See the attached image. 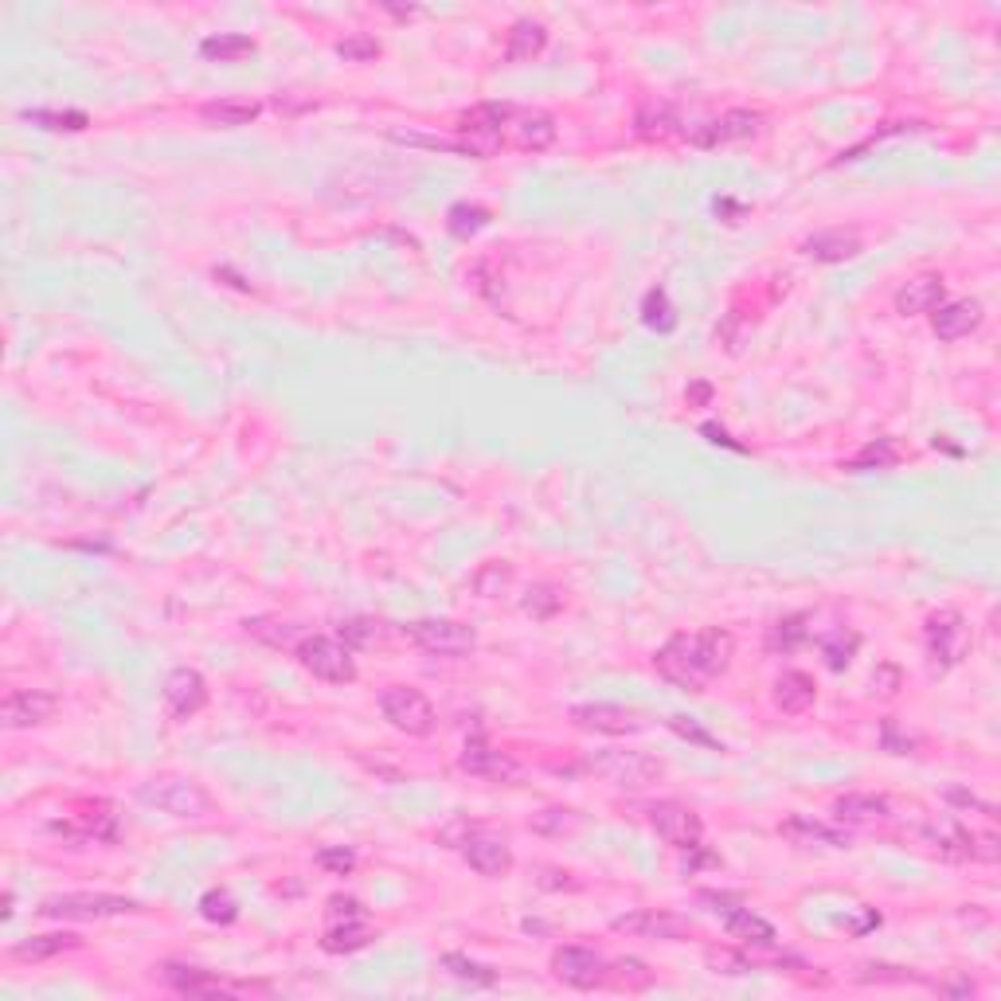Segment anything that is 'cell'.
Listing matches in <instances>:
<instances>
[{
    "label": "cell",
    "mask_w": 1001,
    "mask_h": 1001,
    "mask_svg": "<svg viewBox=\"0 0 1001 1001\" xmlns=\"http://www.w3.org/2000/svg\"><path fill=\"white\" fill-rule=\"evenodd\" d=\"M670 728L677 731V736L692 739V743H704V748H716V739H712V736H704V731H700L697 724H689V720H685V716H670Z\"/></svg>",
    "instance_id": "cell-52"
},
{
    "label": "cell",
    "mask_w": 1001,
    "mask_h": 1001,
    "mask_svg": "<svg viewBox=\"0 0 1001 1001\" xmlns=\"http://www.w3.org/2000/svg\"><path fill=\"white\" fill-rule=\"evenodd\" d=\"M509 579H513V567H505V564H489L486 572H477L474 587H477V595H486V599H497V595H501V591L509 587Z\"/></svg>",
    "instance_id": "cell-48"
},
{
    "label": "cell",
    "mask_w": 1001,
    "mask_h": 1001,
    "mask_svg": "<svg viewBox=\"0 0 1001 1001\" xmlns=\"http://www.w3.org/2000/svg\"><path fill=\"white\" fill-rule=\"evenodd\" d=\"M458 767L466 771V775L474 778H493V783H509V778H516V763L509 755H501V751L486 748L481 739H470L466 751H462V759H458Z\"/></svg>",
    "instance_id": "cell-22"
},
{
    "label": "cell",
    "mask_w": 1001,
    "mask_h": 1001,
    "mask_svg": "<svg viewBox=\"0 0 1001 1001\" xmlns=\"http://www.w3.org/2000/svg\"><path fill=\"white\" fill-rule=\"evenodd\" d=\"M438 963H442V971H447V974H454L458 983H470V986H493L497 983V971L474 963V959H466V954L450 951V954H442Z\"/></svg>",
    "instance_id": "cell-40"
},
{
    "label": "cell",
    "mask_w": 1001,
    "mask_h": 1001,
    "mask_svg": "<svg viewBox=\"0 0 1001 1001\" xmlns=\"http://www.w3.org/2000/svg\"><path fill=\"white\" fill-rule=\"evenodd\" d=\"M943 993H954V998H974V983H951V986H943Z\"/></svg>",
    "instance_id": "cell-56"
},
{
    "label": "cell",
    "mask_w": 1001,
    "mask_h": 1001,
    "mask_svg": "<svg viewBox=\"0 0 1001 1001\" xmlns=\"http://www.w3.org/2000/svg\"><path fill=\"white\" fill-rule=\"evenodd\" d=\"M802 251H806L810 259H817V263H849V259H856V254L865 251V243H861V235L856 232L829 227V232L810 235L806 243H802Z\"/></svg>",
    "instance_id": "cell-21"
},
{
    "label": "cell",
    "mask_w": 1001,
    "mask_h": 1001,
    "mask_svg": "<svg viewBox=\"0 0 1001 1001\" xmlns=\"http://www.w3.org/2000/svg\"><path fill=\"white\" fill-rule=\"evenodd\" d=\"M709 963L716 966L720 974H748V971H755V963H751L748 954H731V951H712Z\"/></svg>",
    "instance_id": "cell-51"
},
{
    "label": "cell",
    "mask_w": 1001,
    "mask_h": 1001,
    "mask_svg": "<svg viewBox=\"0 0 1001 1001\" xmlns=\"http://www.w3.org/2000/svg\"><path fill=\"white\" fill-rule=\"evenodd\" d=\"M771 697H775L778 712H787V716H802V712L814 709L817 685H814V677H806V673L790 670L775 680V692H771Z\"/></svg>",
    "instance_id": "cell-25"
},
{
    "label": "cell",
    "mask_w": 1001,
    "mask_h": 1001,
    "mask_svg": "<svg viewBox=\"0 0 1001 1001\" xmlns=\"http://www.w3.org/2000/svg\"><path fill=\"white\" fill-rule=\"evenodd\" d=\"M614 931L646 935V939H685V935H692V924L673 912H634L614 919Z\"/></svg>",
    "instance_id": "cell-16"
},
{
    "label": "cell",
    "mask_w": 1001,
    "mask_h": 1001,
    "mask_svg": "<svg viewBox=\"0 0 1001 1001\" xmlns=\"http://www.w3.org/2000/svg\"><path fill=\"white\" fill-rule=\"evenodd\" d=\"M337 55L345 59V63H372V59L379 55V39L364 36V32H352V36H345L337 43Z\"/></svg>",
    "instance_id": "cell-46"
},
{
    "label": "cell",
    "mask_w": 1001,
    "mask_h": 1001,
    "mask_svg": "<svg viewBox=\"0 0 1001 1001\" xmlns=\"http://www.w3.org/2000/svg\"><path fill=\"white\" fill-rule=\"evenodd\" d=\"M724 927H728L731 939H739V943L748 947H759V951H771V947L778 943V931L763 919V915H755L751 908H728L724 912Z\"/></svg>",
    "instance_id": "cell-24"
},
{
    "label": "cell",
    "mask_w": 1001,
    "mask_h": 1001,
    "mask_svg": "<svg viewBox=\"0 0 1001 1001\" xmlns=\"http://www.w3.org/2000/svg\"><path fill=\"white\" fill-rule=\"evenodd\" d=\"M548 48V28L540 20H516L505 39V59L509 63H533L540 51Z\"/></svg>",
    "instance_id": "cell-27"
},
{
    "label": "cell",
    "mask_w": 1001,
    "mask_h": 1001,
    "mask_svg": "<svg viewBox=\"0 0 1001 1001\" xmlns=\"http://www.w3.org/2000/svg\"><path fill=\"white\" fill-rule=\"evenodd\" d=\"M509 137H513L516 149L525 153H540L555 141V117L545 110H513L509 117Z\"/></svg>",
    "instance_id": "cell-18"
},
{
    "label": "cell",
    "mask_w": 1001,
    "mask_h": 1001,
    "mask_svg": "<svg viewBox=\"0 0 1001 1001\" xmlns=\"http://www.w3.org/2000/svg\"><path fill=\"white\" fill-rule=\"evenodd\" d=\"M379 712H384V720H388L391 728L415 739L430 736L438 724L435 704L418 689H411V685H388V689L379 692Z\"/></svg>",
    "instance_id": "cell-5"
},
{
    "label": "cell",
    "mask_w": 1001,
    "mask_h": 1001,
    "mask_svg": "<svg viewBox=\"0 0 1001 1001\" xmlns=\"http://www.w3.org/2000/svg\"><path fill=\"white\" fill-rule=\"evenodd\" d=\"M340 642L349 646V650H368V646L384 642V623H376V618H349V623H340Z\"/></svg>",
    "instance_id": "cell-41"
},
{
    "label": "cell",
    "mask_w": 1001,
    "mask_h": 1001,
    "mask_svg": "<svg viewBox=\"0 0 1001 1001\" xmlns=\"http://www.w3.org/2000/svg\"><path fill=\"white\" fill-rule=\"evenodd\" d=\"M516 107H509V102H481V107L466 110V114L458 117V146H462V153L470 157H493L497 149L505 146V129H509V117H513Z\"/></svg>",
    "instance_id": "cell-2"
},
{
    "label": "cell",
    "mask_w": 1001,
    "mask_h": 1001,
    "mask_svg": "<svg viewBox=\"0 0 1001 1001\" xmlns=\"http://www.w3.org/2000/svg\"><path fill=\"white\" fill-rule=\"evenodd\" d=\"M700 435H709L712 442H716V447L743 450V447H739V442H731V435H728V430H724V427H716V423H704V427H700Z\"/></svg>",
    "instance_id": "cell-55"
},
{
    "label": "cell",
    "mask_w": 1001,
    "mask_h": 1001,
    "mask_svg": "<svg viewBox=\"0 0 1001 1001\" xmlns=\"http://www.w3.org/2000/svg\"><path fill=\"white\" fill-rule=\"evenodd\" d=\"M161 692H165V709L173 720H192L208 704V680L196 670H173Z\"/></svg>",
    "instance_id": "cell-14"
},
{
    "label": "cell",
    "mask_w": 1001,
    "mask_h": 1001,
    "mask_svg": "<svg viewBox=\"0 0 1001 1001\" xmlns=\"http://www.w3.org/2000/svg\"><path fill=\"white\" fill-rule=\"evenodd\" d=\"M137 798L168 817H204L208 810H212V798H208V790L200 787V783L176 778V775H161V778L141 783V787H137Z\"/></svg>",
    "instance_id": "cell-3"
},
{
    "label": "cell",
    "mask_w": 1001,
    "mask_h": 1001,
    "mask_svg": "<svg viewBox=\"0 0 1001 1001\" xmlns=\"http://www.w3.org/2000/svg\"><path fill=\"white\" fill-rule=\"evenodd\" d=\"M591 767L599 771L606 783H614V787H630V790L650 787V783H658V778L665 775L662 763L650 759V755H642V751H603V755L591 759Z\"/></svg>",
    "instance_id": "cell-11"
},
{
    "label": "cell",
    "mask_w": 1001,
    "mask_h": 1001,
    "mask_svg": "<svg viewBox=\"0 0 1001 1001\" xmlns=\"http://www.w3.org/2000/svg\"><path fill=\"white\" fill-rule=\"evenodd\" d=\"M759 126H763V117H759L755 110H728L724 117H716V122H709L704 129H697L692 141H697L700 149H712V146H724V141L755 137Z\"/></svg>",
    "instance_id": "cell-17"
},
{
    "label": "cell",
    "mask_w": 1001,
    "mask_h": 1001,
    "mask_svg": "<svg viewBox=\"0 0 1001 1001\" xmlns=\"http://www.w3.org/2000/svg\"><path fill=\"white\" fill-rule=\"evenodd\" d=\"M731 653H736V638L720 626L697 634H673L670 642L653 653V670L677 689L700 692L712 677L728 670Z\"/></svg>",
    "instance_id": "cell-1"
},
{
    "label": "cell",
    "mask_w": 1001,
    "mask_h": 1001,
    "mask_svg": "<svg viewBox=\"0 0 1001 1001\" xmlns=\"http://www.w3.org/2000/svg\"><path fill=\"white\" fill-rule=\"evenodd\" d=\"M349 915H364L360 900H352V896H333V900H329V919H349Z\"/></svg>",
    "instance_id": "cell-53"
},
{
    "label": "cell",
    "mask_w": 1001,
    "mask_h": 1001,
    "mask_svg": "<svg viewBox=\"0 0 1001 1001\" xmlns=\"http://www.w3.org/2000/svg\"><path fill=\"white\" fill-rule=\"evenodd\" d=\"M165 983L176 993H188V998H212V993H224L227 986L215 978V974L200 971V966H180V963H165Z\"/></svg>",
    "instance_id": "cell-28"
},
{
    "label": "cell",
    "mask_w": 1001,
    "mask_h": 1001,
    "mask_svg": "<svg viewBox=\"0 0 1001 1001\" xmlns=\"http://www.w3.org/2000/svg\"><path fill=\"white\" fill-rule=\"evenodd\" d=\"M560 606H564V595L548 584H536L533 591L525 595V611L533 614V618H552Z\"/></svg>",
    "instance_id": "cell-47"
},
{
    "label": "cell",
    "mask_w": 1001,
    "mask_h": 1001,
    "mask_svg": "<svg viewBox=\"0 0 1001 1001\" xmlns=\"http://www.w3.org/2000/svg\"><path fill=\"white\" fill-rule=\"evenodd\" d=\"M75 947L78 935H32V939L12 947V959H20V963H48V959H55L63 951H75Z\"/></svg>",
    "instance_id": "cell-32"
},
{
    "label": "cell",
    "mask_w": 1001,
    "mask_h": 1001,
    "mask_svg": "<svg viewBox=\"0 0 1001 1001\" xmlns=\"http://www.w3.org/2000/svg\"><path fill=\"white\" fill-rule=\"evenodd\" d=\"M489 224V208H481V204H454L447 212V232L454 235V239H474L481 227Z\"/></svg>",
    "instance_id": "cell-37"
},
{
    "label": "cell",
    "mask_w": 1001,
    "mask_h": 1001,
    "mask_svg": "<svg viewBox=\"0 0 1001 1001\" xmlns=\"http://www.w3.org/2000/svg\"><path fill=\"white\" fill-rule=\"evenodd\" d=\"M943 298H947L943 274H915L912 283L900 286V293H896V313H904V317H919V313L939 310Z\"/></svg>",
    "instance_id": "cell-19"
},
{
    "label": "cell",
    "mask_w": 1001,
    "mask_h": 1001,
    "mask_svg": "<svg viewBox=\"0 0 1001 1001\" xmlns=\"http://www.w3.org/2000/svg\"><path fill=\"white\" fill-rule=\"evenodd\" d=\"M200 915H204L208 924H235L239 919V904L227 892L212 888V892L200 896Z\"/></svg>",
    "instance_id": "cell-45"
},
{
    "label": "cell",
    "mask_w": 1001,
    "mask_h": 1001,
    "mask_svg": "<svg viewBox=\"0 0 1001 1001\" xmlns=\"http://www.w3.org/2000/svg\"><path fill=\"white\" fill-rule=\"evenodd\" d=\"M372 939H376V931L368 927V919H364V915H349V919H329V927H325V935H322V951H329V954H352V951H360V947H368Z\"/></svg>",
    "instance_id": "cell-26"
},
{
    "label": "cell",
    "mask_w": 1001,
    "mask_h": 1001,
    "mask_svg": "<svg viewBox=\"0 0 1001 1001\" xmlns=\"http://www.w3.org/2000/svg\"><path fill=\"white\" fill-rule=\"evenodd\" d=\"M685 399H689V408H709L712 399V384H704V379H697L689 391H685Z\"/></svg>",
    "instance_id": "cell-54"
},
{
    "label": "cell",
    "mask_w": 1001,
    "mask_h": 1001,
    "mask_svg": "<svg viewBox=\"0 0 1001 1001\" xmlns=\"http://www.w3.org/2000/svg\"><path fill=\"white\" fill-rule=\"evenodd\" d=\"M575 728L599 731V736H630L642 728V716L623 704H575L572 709Z\"/></svg>",
    "instance_id": "cell-15"
},
{
    "label": "cell",
    "mask_w": 1001,
    "mask_h": 1001,
    "mask_svg": "<svg viewBox=\"0 0 1001 1001\" xmlns=\"http://www.w3.org/2000/svg\"><path fill=\"white\" fill-rule=\"evenodd\" d=\"M606 983H614L618 990H646L653 983V971L642 959H618V963H606Z\"/></svg>",
    "instance_id": "cell-39"
},
{
    "label": "cell",
    "mask_w": 1001,
    "mask_h": 1001,
    "mask_svg": "<svg viewBox=\"0 0 1001 1001\" xmlns=\"http://www.w3.org/2000/svg\"><path fill=\"white\" fill-rule=\"evenodd\" d=\"M20 117L39 129H63V134H83L90 126V117L83 110H24Z\"/></svg>",
    "instance_id": "cell-36"
},
{
    "label": "cell",
    "mask_w": 1001,
    "mask_h": 1001,
    "mask_svg": "<svg viewBox=\"0 0 1001 1001\" xmlns=\"http://www.w3.org/2000/svg\"><path fill=\"white\" fill-rule=\"evenodd\" d=\"M650 826H653V834L662 837L665 846L677 849V853H689V849H697L700 837H704V822H700L697 810H689L685 802H673V798H665V802H653V806H650Z\"/></svg>",
    "instance_id": "cell-10"
},
{
    "label": "cell",
    "mask_w": 1001,
    "mask_h": 1001,
    "mask_svg": "<svg viewBox=\"0 0 1001 1001\" xmlns=\"http://www.w3.org/2000/svg\"><path fill=\"white\" fill-rule=\"evenodd\" d=\"M834 814L841 817V822L865 826V822H885V817H892V802H888L885 794H841L834 802Z\"/></svg>",
    "instance_id": "cell-29"
},
{
    "label": "cell",
    "mask_w": 1001,
    "mask_h": 1001,
    "mask_svg": "<svg viewBox=\"0 0 1001 1001\" xmlns=\"http://www.w3.org/2000/svg\"><path fill=\"white\" fill-rule=\"evenodd\" d=\"M317 865H322L325 873H333V876H349L352 868H356V853H352V849H345V846H329V849H322V853H317Z\"/></svg>",
    "instance_id": "cell-49"
},
{
    "label": "cell",
    "mask_w": 1001,
    "mask_h": 1001,
    "mask_svg": "<svg viewBox=\"0 0 1001 1001\" xmlns=\"http://www.w3.org/2000/svg\"><path fill=\"white\" fill-rule=\"evenodd\" d=\"M259 114H263V107H259V102H243V98H220V102H208V107L200 110V117L215 129L251 126Z\"/></svg>",
    "instance_id": "cell-30"
},
{
    "label": "cell",
    "mask_w": 1001,
    "mask_h": 1001,
    "mask_svg": "<svg viewBox=\"0 0 1001 1001\" xmlns=\"http://www.w3.org/2000/svg\"><path fill=\"white\" fill-rule=\"evenodd\" d=\"M642 322H646V329H653V333H673L677 329V313H673V302H670V293L658 286V290H650L642 298Z\"/></svg>",
    "instance_id": "cell-38"
},
{
    "label": "cell",
    "mask_w": 1001,
    "mask_h": 1001,
    "mask_svg": "<svg viewBox=\"0 0 1001 1001\" xmlns=\"http://www.w3.org/2000/svg\"><path fill=\"white\" fill-rule=\"evenodd\" d=\"M810 614H787V618H778L775 626L767 630V650L771 653H794L798 646L810 638Z\"/></svg>",
    "instance_id": "cell-35"
},
{
    "label": "cell",
    "mask_w": 1001,
    "mask_h": 1001,
    "mask_svg": "<svg viewBox=\"0 0 1001 1001\" xmlns=\"http://www.w3.org/2000/svg\"><path fill=\"white\" fill-rule=\"evenodd\" d=\"M254 39L251 36H239V32H220V36H208L204 43H200V55L212 59V63H239V59L254 55Z\"/></svg>",
    "instance_id": "cell-33"
},
{
    "label": "cell",
    "mask_w": 1001,
    "mask_h": 1001,
    "mask_svg": "<svg viewBox=\"0 0 1001 1001\" xmlns=\"http://www.w3.org/2000/svg\"><path fill=\"white\" fill-rule=\"evenodd\" d=\"M856 646H861V638H856V634H846V630L826 634V638H822V653H826L829 670H846V665L853 662Z\"/></svg>",
    "instance_id": "cell-44"
},
{
    "label": "cell",
    "mask_w": 1001,
    "mask_h": 1001,
    "mask_svg": "<svg viewBox=\"0 0 1001 1001\" xmlns=\"http://www.w3.org/2000/svg\"><path fill=\"white\" fill-rule=\"evenodd\" d=\"M880 743H885V751H892V755H908V751L915 748V736L912 731H904L892 716H888L885 724H880Z\"/></svg>",
    "instance_id": "cell-50"
},
{
    "label": "cell",
    "mask_w": 1001,
    "mask_h": 1001,
    "mask_svg": "<svg viewBox=\"0 0 1001 1001\" xmlns=\"http://www.w3.org/2000/svg\"><path fill=\"white\" fill-rule=\"evenodd\" d=\"M579 822H584V817L575 814V810L552 806V810H540V814L533 817V829L536 834H548V837H564V834H575Z\"/></svg>",
    "instance_id": "cell-43"
},
{
    "label": "cell",
    "mask_w": 1001,
    "mask_h": 1001,
    "mask_svg": "<svg viewBox=\"0 0 1001 1001\" xmlns=\"http://www.w3.org/2000/svg\"><path fill=\"white\" fill-rule=\"evenodd\" d=\"M134 912H146V908L129 900V896L114 892H63L39 904V915H48V919H110V915Z\"/></svg>",
    "instance_id": "cell-6"
},
{
    "label": "cell",
    "mask_w": 1001,
    "mask_h": 1001,
    "mask_svg": "<svg viewBox=\"0 0 1001 1001\" xmlns=\"http://www.w3.org/2000/svg\"><path fill=\"white\" fill-rule=\"evenodd\" d=\"M552 974L575 990H595L606 983V959L591 947H555Z\"/></svg>",
    "instance_id": "cell-12"
},
{
    "label": "cell",
    "mask_w": 1001,
    "mask_h": 1001,
    "mask_svg": "<svg viewBox=\"0 0 1001 1001\" xmlns=\"http://www.w3.org/2000/svg\"><path fill=\"white\" fill-rule=\"evenodd\" d=\"M454 849L462 853V861H466L477 876H486V880H501V876L513 873V849H509L505 837L489 834V829L470 826L466 834L454 841Z\"/></svg>",
    "instance_id": "cell-9"
},
{
    "label": "cell",
    "mask_w": 1001,
    "mask_h": 1001,
    "mask_svg": "<svg viewBox=\"0 0 1001 1001\" xmlns=\"http://www.w3.org/2000/svg\"><path fill=\"white\" fill-rule=\"evenodd\" d=\"M983 325V302L963 298V302H947L939 305V313L931 317V329L939 340H963Z\"/></svg>",
    "instance_id": "cell-20"
},
{
    "label": "cell",
    "mask_w": 1001,
    "mask_h": 1001,
    "mask_svg": "<svg viewBox=\"0 0 1001 1001\" xmlns=\"http://www.w3.org/2000/svg\"><path fill=\"white\" fill-rule=\"evenodd\" d=\"M59 834H78V837H95V841H107V846H114L117 841V814L110 802H90V806H83L75 817H71L67 826H55Z\"/></svg>",
    "instance_id": "cell-23"
},
{
    "label": "cell",
    "mask_w": 1001,
    "mask_h": 1001,
    "mask_svg": "<svg viewBox=\"0 0 1001 1001\" xmlns=\"http://www.w3.org/2000/svg\"><path fill=\"white\" fill-rule=\"evenodd\" d=\"M638 137H670L673 134V110L665 107V102H646L642 110H638Z\"/></svg>",
    "instance_id": "cell-42"
},
{
    "label": "cell",
    "mask_w": 1001,
    "mask_h": 1001,
    "mask_svg": "<svg viewBox=\"0 0 1001 1001\" xmlns=\"http://www.w3.org/2000/svg\"><path fill=\"white\" fill-rule=\"evenodd\" d=\"M59 712V700L55 692H43V689H12L9 697H4V704H0V724L9 731H20V728H39V724H48L51 716Z\"/></svg>",
    "instance_id": "cell-13"
},
{
    "label": "cell",
    "mask_w": 1001,
    "mask_h": 1001,
    "mask_svg": "<svg viewBox=\"0 0 1001 1001\" xmlns=\"http://www.w3.org/2000/svg\"><path fill=\"white\" fill-rule=\"evenodd\" d=\"M298 662L305 673H313L317 680H329V685H352L356 680V662H352V650L337 638H302L298 642Z\"/></svg>",
    "instance_id": "cell-7"
},
{
    "label": "cell",
    "mask_w": 1001,
    "mask_h": 1001,
    "mask_svg": "<svg viewBox=\"0 0 1001 1001\" xmlns=\"http://www.w3.org/2000/svg\"><path fill=\"white\" fill-rule=\"evenodd\" d=\"M900 458H904V450H900L896 438H873V442H865V447L849 458L846 470H856V474L861 470H892Z\"/></svg>",
    "instance_id": "cell-34"
},
{
    "label": "cell",
    "mask_w": 1001,
    "mask_h": 1001,
    "mask_svg": "<svg viewBox=\"0 0 1001 1001\" xmlns=\"http://www.w3.org/2000/svg\"><path fill=\"white\" fill-rule=\"evenodd\" d=\"M924 650L931 673H947L963 662L971 650V626L959 611H935L924 623Z\"/></svg>",
    "instance_id": "cell-4"
},
{
    "label": "cell",
    "mask_w": 1001,
    "mask_h": 1001,
    "mask_svg": "<svg viewBox=\"0 0 1001 1001\" xmlns=\"http://www.w3.org/2000/svg\"><path fill=\"white\" fill-rule=\"evenodd\" d=\"M783 837H790L794 846H829V849H849V834L841 829H829L822 822H810V817H790L783 822Z\"/></svg>",
    "instance_id": "cell-31"
},
{
    "label": "cell",
    "mask_w": 1001,
    "mask_h": 1001,
    "mask_svg": "<svg viewBox=\"0 0 1001 1001\" xmlns=\"http://www.w3.org/2000/svg\"><path fill=\"white\" fill-rule=\"evenodd\" d=\"M403 634H408L418 650L438 653V658H466L477 646L474 626L454 623V618H418V623L403 626Z\"/></svg>",
    "instance_id": "cell-8"
}]
</instances>
